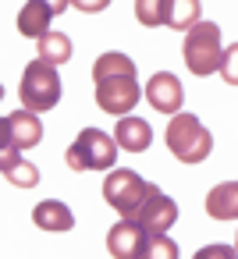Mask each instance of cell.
<instances>
[{
  "label": "cell",
  "instance_id": "cell-1",
  "mask_svg": "<svg viewBox=\"0 0 238 259\" xmlns=\"http://www.w3.org/2000/svg\"><path fill=\"white\" fill-rule=\"evenodd\" d=\"M93 82H96V103L103 114L110 117H128L139 103V71H135V61L128 54H100L96 64H93Z\"/></svg>",
  "mask_w": 238,
  "mask_h": 259
},
{
  "label": "cell",
  "instance_id": "cell-2",
  "mask_svg": "<svg viewBox=\"0 0 238 259\" xmlns=\"http://www.w3.org/2000/svg\"><path fill=\"white\" fill-rule=\"evenodd\" d=\"M164 142H167V149L174 153V160H181V163H203V160L210 156V149H213L210 128H206L195 114H188V110H181V114H174V117L167 121Z\"/></svg>",
  "mask_w": 238,
  "mask_h": 259
},
{
  "label": "cell",
  "instance_id": "cell-3",
  "mask_svg": "<svg viewBox=\"0 0 238 259\" xmlns=\"http://www.w3.org/2000/svg\"><path fill=\"white\" fill-rule=\"evenodd\" d=\"M156 192V185H149L139 170H132V167H117V170H110L107 174V181H103V199L125 217V220H135L139 217V209L146 206V199Z\"/></svg>",
  "mask_w": 238,
  "mask_h": 259
},
{
  "label": "cell",
  "instance_id": "cell-4",
  "mask_svg": "<svg viewBox=\"0 0 238 259\" xmlns=\"http://www.w3.org/2000/svg\"><path fill=\"white\" fill-rule=\"evenodd\" d=\"M181 54H185V68L199 78L220 71V61H224V50H220V25L217 22H199L185 32V43H181Z\"/></svg>",
  "mask_w": 238,
  "mask_h": 259
},
{
  "label": "cell",
  "instance_id": "cell-5",
  "mask_svg": "<svg viewBox=\"0 0 238 259\" xmlns=\"http://www.w3.org/2000/svg\"><path fill=\"white\" fill-rule=\"evenodd\" d=\"M117 139H110L100 128H82L78 139L68 146L64 160L71 170H114L117 163Z\"/></svg>",
  "mask_w": 238,
  "mask_h": 259
},
{
  "label": "cell",
  "instance_id": "cell-6",
  "mask_svg": "<svg viewBox=\"0 0 238 259\" xmlns=\"http://www.w3.org/2000/svg\"><path fill=\"white\" fill-rule=\"evenodd\" d=\"M18 100H22V110H32V114L54 110L57 100H61V75H57V68L47 64V61H32L25 68V75H22Z\"/></svg>",
  "mask_w": 238,
  "mask_h": 259
},
{
  "label": "cell",
  "instance_id": "cell-7",
  "mask_svg": "<svg viewBox=\"0 0 238 259\" xmlns=\"http://www.w3.org/2000/svg\"><path fill=\"white\" fill-rule=\"evenodd\" d=\"M43 142V121L32 110H11L0 117V146L11 149H32Z\"/></svg>",
  "mask_w": 238,
  "mask_h": 259
},
{
  "label": "cell",
  "instance_id": "cell-8",
  "mask_svg": "<svg viewBox=\"0 0 238 259\" xmlns=\"http://www.w3.org/2000/svg\"><path fill=\"white\" fill-rule=\"evenodd\" d=\"M64 8H68V0H29L18 11V32L39 43L43 36H50V18L61 15Z\"/></svg>",
  "mask_w": 238,
  "mask_h": 259
},
{
  "label": "cell",
  "instance_id": "cell-9",
  "mask_svg": "<svg viewBox=\"0 0 238 259\" xmlns=\"http://www.w3.org/2000/svg\"><path fill=\"white\" fill-rule=\"evenodd\" d=\"M146 100H149V107H153L156 114H167V117L181 114V82H178V75L156 71V75L146 82Z\"/></svg>",
  "mask_w": 238,
  "mask_h": 259
},
{
  "label": "cell",
  "instance_id": "cell-10",
  "mask_svg": "<svg viewBox=\"0 0 238 259\" xmlns=\"http://www.w3.org/2000/svg\"><path fill=\"white\" fill-rule=\"evenodd\" d=\"M174 220H178V202H174L171 195H164L160 188L146 199V206H142L139 217H135V224H139L146 234H164V231H171Z\"/></svg>",
  "mask_w": 238,
  "mask_h": 259
},
{
  "label": "cell",
  "instance_id": "cell-11",
  "mask_svg": "<svg viewBox=\"0 0 238 259\" xmlns=\"http://www.w3.org/2000/svg\"><path fill=\"white\" fill-rule=\"evenodd\" d=\"M146 241V231L135 224V220H117L110 231H107V252L114 259H139V248Z\"/></svg>",
  "mask_w": 238,
  "mask_h": 259
},
{
  "label": "cell",
  "instance_id": "cell-12",
  "mask_svg": "<svg viewBox=\"0 0 238 259\" xmlns=\"http://www.w3.org/2000/svg\"><path fill=\"white\" fill-rule=\"evenodd\" d=\"M32 220H36V227H43V231H50V234H64V231L75 227L71 209H68L64 202H57V199H43V202H36Z\"/></svg>",
  "mask_w": 238,
  "mask_h": 259
},
{
  "label": "cell",
  "instance_id": "cell-13",
  "mask_svg": "<svg viewBox=\"0 0 238 259\" xmlns=\"http://www.w3.org/2000/svg\"><path fill=\"white\" fill-rule=\"evenodd\" d=\"M114 139H117V146L128 149V153H142V149H149V142H153V128H149L142 117H132V114H128V117L117 121Z\"/></svg>",
  "mask_w": 238,
  "mask_h": 259
},
{
  "label": "cell",
  "instance_id": "cell-14",
  "mask_svg": "<svg viewBox=\"0 0 238 259\" xmlns=\"http://www.w3.org/2000/svg\"><path fill=\"white\" fill-rule=\"evenodd\" d=\"M206 213L213 220H238V181H224V185L210 188Z\"/></svg>",
  "mask_w": 238,
  "mask_h": 259
},
{
  "label": "cell",
  "instance_id": "cell-15",
  "mask_svg": "<svg viewBox=\"0 0 238 259\" xmlns=\"http://www.w3.org/2000/svg\"><path fill=\"white\" fill-rule=\"evenodd\" d=\"M199 15H203L199 0H167V22H164V25L188 32L192 25H199V22H203Z\"/></svg>",
  "mask_w": 238,
  "mask_h": 259
},
{
  "label": "cell",
  "instance_id": "cell-16",
  "mask_svg": "<svg viewBox=\"0 0 238 259\" xmlns=\"http://www.w3.org/2000/svg\"><path fill=\"white\" fill-rule=\"evenodd\" d=\"M39 61H47V64H64V61H71V39L64 36V32H50V36H43L39 43Z\"/></svg>",
  "mask_w": 238,
  "mask_h": 259
},
{
  "label": "cell",
  "instance_id": "cell-17",
  "mask_svg": "<svg viewBox=\"0 0 238 259\" xmlns=\"http://www.w3.org/2000/svg\"><path fill=\"white\" fill-rule=\"evenodd\" d=\"M139 259H178V245L167 234H146V241L139 248Z\"/></svg>",
  "mask_w": 238,
  "mask_h": 259
},
{
  "label": "cell",
  "instance_id": "cell-18",
  "mask_svg": "<svg viewBox=\"0 0 238 259\" xmlns=\"http://www.w3.org/2000/svg\"><path fill=\"white\" fill-rule=\"evenodd\" d=\"M135 18H139V25H146V29L164 25V22H167V0H139V4H135Z\"/></svg>",
  "mask_w": 238,
  "mask_h": 259
},
{
  "label": "cell",
  "instance_id": "cell-19",
  "mask_svg": "<svg viewBox=\"0 0 238 259\" xmlns=\"http://www.w3.org/2000/svg\"><path fill=\"white\" fill-rule=\"evenodd\" d=\"M4 178L11 185H18V188H32L39 181V170L32 163H25V160H15V163H4Z\"/></svg>",
  "mask_w": 238,
  "mask_h": 259
},
{
  "label": "cell",
  "instance_id": "cell-20",
  "mask_svg": "<svg viewBox=\"0 0 238 259\" xmlns=\"http://www.w3.org/2000/svg\"><path fill=\"white\" fill-rule=\"evenodd\" d=\"M220 78L227 85H238V43H231L224 50V61H220Z\"/></svg>",
  "mask_w": 238,
  "mask_h": 259
},
{
  "label": "cell",
  "instance_id": "cell-21",
  "mask_svg": "<svg viewBox=\"0 0 238 259\" xmlns=\"http://www.w3.org/2000/svg\"><path fill=\"white\" fill-rule=\"evenodd\" d=\"M192 259H238V248H231V245H203Z\"/></svg>",
  "mask_w": 238,
  "mask_h": 259
},
{
  "label": "cell",
  "instance_id": "cell-22",
  "mask_svg": "<svg viewBox=\"0 0 238 259\" xmlns=\"http://www.w3.org/2000/svg\"><path fill=\"white\" fill-rule=\"evenodd\" d=\"M75 8H78V11H103L107 0H75Z\"/></svg>",
  "mask_w": 238,
  "mask_h": 259
},
{
  "label": "cell",
  "instance_id": "cell-23",
  "mask_svg": "<svg viewBox=\"0 0 238 259\" xmlns=\"http://www.w3.org/2000/svg\"><path fill=\"white\" fill-rule=\"evenodd\" d=\"M234 248H238V241H234Z\"/></svg>",
  "mask_w": 238,
  "mask_h": 259
}]
</instances>
